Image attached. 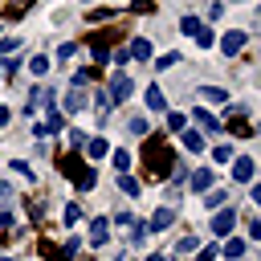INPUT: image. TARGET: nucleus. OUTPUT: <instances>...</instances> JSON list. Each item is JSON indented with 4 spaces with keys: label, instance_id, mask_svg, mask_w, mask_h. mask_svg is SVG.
I'll return each mask as SVG.
<instances>
[{
    "label": "nucleus",
    "instance_id": "8",
    "mask_svg": "<svg viewBox=\"0 0 261 261\" xmlns=\"http://www.w3.org/2000/svg\"><path fill=\"white\" fill-rule=\"evenodd\" d=\"M253 175H257V167H253V159H249V155H245V159H232V179L253 184Z\"/></svg>",
    "mask_w": 261,
    "mask_h": 261
},
{
    "label": "nucleus",
    "instance_id": "26",
    "mask_svg": "<svg viewBox=\"0 0 261 261\" xmlns=\"http://www.w3.org/2000/svg\"><path fill=\"white\" fill-rule=\"evenodd\" d=\"M143 237H147V224H135V220H130V245H139Z\"/></svg>",
    "mask_w": 261,
    "mask_h": 261
},
{
    "label": "nucleus",
    "instance_id": "3",
    "mask_svg": "<svg viewBox=\"0 0 261 261\" xmlns=\"http://www.w3.org/2000/svg\"><path fill=\"white\" fill-rule=\"evenodd\" d=\"M179 29H184V33H188V37H192V41H196L200 49H208V45H216V37H212V29H208L204 20H196V16H184V20H179Z\"/></svg>",
    "mask_w": 261,
    "mask_h": 261
},
{
    "label": "nucleus",
    "instance_id": "11",
    "mask_svg": "<svg viewBox=\"0 0 261 261\" xmlns=\"http://www.w3.org/2000/svg\"><path fill=\"white\" fill-rule=\"evenodd\" d=\"M171 220H175V212H171V208H159V212L151 216V224H147V232H163V228H167Z\"/></svg>",
    "mask_w": 261,
    "mask_h": 261
},
{
    "label": "nucleus",
    "instance_id": "4",
    "mask_svg": "<svg viewBox=\"0 0 261 261\" xmlns=\"http://www.w3.org/2000/svg\"><path fill=\"white\" fill-rule=\"evenodd\" d=\"M130 90H135L130 73H126V69H114V77H110V90H106L110 106H114V102H126V94H130Z\"/></svg>",
    "mask_w": 261,
    "mask_h": 261
},
{
    "label": "nucleus",
    "instance_id": "33",
    "mask_svg": "<svg viewBox=\"0 0 261 261\" xmlns=\"http://www.w3.org/2000/svg\"><path fill=\"white\" fill-rule=\"evenodd\" d=\"M200 261H216V249H212V245H204V249H200Z\"/></svg>",
    "mask_w": 261,
    "mask_h": 261
},
{
    "label": "nucleus",
    "instance_id": "34",
    "mask_svg": "<svg viewBox=\"0 0 261 261\" xmlns=\"http://www.w3.org/2000/svg\"><path fill=\"white\" fill-rule=\"evenodd\" d=\"M8 196H12V188H8V184H0V200H8Z\"/></svg>",
    "mask_w": 261,
    "mask_h": 261
},
{
    "label": "nucleus",
    "instance_id": "14",
    "mask_svg": "<svg viewBox=\"0 0 261 261\" xmlns=\"http://www.w3.org/2000/svg\"><path fill=\"white\" fill-rule=\"evenodd\" d=\"M90 241L94 245H106V216H94L90 220Z\"/></svg>",
    "mask_w": 261,
    "mask_h": 261
},
{
    "label": "nucleus",
    "instance_id": "7",
    "mask_svg": "<svg viewBox=\"0 0 261 261\" xmlns=\"http://www.w3.org/2000/svg\"><path fill=\"white\" fill-rule=\"evenodd\" d=\"M245 41H249V33H228V37H220V53H224V57H232V53H241V49H245Z\"/></svg>",
    "mask_w": 261,
    "mask_h": 261
},
{
    "label": "nucleus",
    "instance_id": "32",
    "mask_svg": "<svg viewBox=\"0 0 261 261\" xmlns=\"http://www.w3.org/2000/svg\"><path fill=\"white\" fill-rule=\"evenodd\" d=\"M12 69H16V61H12V57H0V73H4V77H8V73H12Z\"/></svg>",
    "mask_w": 261,
    "mask_h": 261
},
{
    "label": "nucleus",
    "instance_id": "24",
    "mask_svg": "<svg viewBox=\"0 0 261 261\" xmlns=\"http://www.w3.org/2000/svg\"><path fill=\"white\" fill-rule=\"evenodd\" d=\"M114 167L126 175V167H130V151H114Z\"/></svg>",
    "mask_w": 261,
    "mask_h": 261
},
{
    "label": "nucleus",
    "instance_id": "18",
    "mask_svg": "<svg viewBox=\"0 0 261 261\" xmlns=\"http://www.w3.org/2000/svg\"><path fill=\"white\" fill-rule=\"evenodd\" d=\"M224 130H228V135H237V139H253V126H249L245 118H237V122H228Z\"/></svg>",
    "mask_w": 261,
    "mask_h": 261
},
{
    "label": "nucleus",
    "instance_id": "35",
    "mask_svg": "<svg viewBox=\"0 0 261 261\" xmlns=\"http://www.w3.org/2000/svg\"><path fill=\"white\" fill-rule=\"evenodd\" d=\"M4 122H8V110H4V106H0V126H4Z\"/></svg>",
    "mask_w": 261,
    "mask_h": 261
},
{
    "label": "nucleus",
    "instance_id": "12",
    "mask_svg": "<svg viewBox=\"0 0 261 261\" xmlns=\"http://www.w3.org/2000/svg\"><path fill=\"white\" fill-rule=\"evenodd\" d=\"M192 122H196V126H204V130H220V122H216L208 110H200V106L192 110Z\"/></svg>",
    "mask_w": 261,
    "mask_h": 261
},
{
    "label": "nucleus",
    "instance_id": "10",
    "mask_svg": "<svg viewBox=\"0 0 261 261\" xmlns=\"http://www.w3.org/2000/svg\"><path fill=\"white\" fill-rule=\"evenodd\" d=\"M86 155L90 159H102V155H110V143L102 135H94V139H86Z\"/></svg>",
    "mask_w": 261,
    "mask_h": 261
},
{
    "label": "nucleus",
    "instance_id": "2",
    "mask_svg": "<svg viewBox=\"0 0 261 261\" xmlns=\"http://www.w3.org/2000/svg\"><path fill=\"white\" fill-rule=\"evenodd\" d=\"M57 167H61V175H69V179H73V188H77V192H90V188L98 184L94 167H86V163H82V155H61V163H57Z\"/></svg>",
    "mask_w": 261,
    "mask_h": 261
},
{
    "label": "nucleus",
    "instance_id": "29",
    "mask_svg": "<svg viewBox=\"0 0 261 261\" xmlns=\"http://www.w3.org/2000/svg\"><path fill=\"white\" fill-rule=\"evenodd\" d=\"M212 159H216V163H228V159H232V151H228V147H216V151H212Z\"/></svg>",
    "mask_w": 261,
    "mask_h": 261
},
{
    "label": "nucleus",
    "instance_id": "13",
    "mask_svg": "<svg viewBox=\"0 0 261 261\" xmlns=\"http://www.w3.org/2000/svg\"><path fill=\"white\" fill-rule=\"evenodd\" d=\"M208 188H212V171H208V167L192 171V192H208Z\"/></svg>",
    "mask_w": 261,
    "mask_h": 261
},
{
    "label": "nucleus",
    "instance_id": "22",
    "mask_svg": "<svg viewBox=\"0 0 261 261\" xmlns=\"http://www.w3.org/2000/svg\"><path fill=\"white\" fill-rule=\"evenodd\" d=\"M73 53H77V45H69V41H61V45H57V61H69Z\"/></svg>",
    "mask_w": 261,
    "mask_h": 261
},
{
    "label": "nucleus",
    "instance_id": "16",
    "mask_svg": "<svg viewBox=\"0 0 261 261\" xmlns=\"http://www.w3.org/2000/svg\"><path fill=\"white\" fill-rule=\"evenodd\" d=\"M224 257L241 261V257H245V241H241V237H228V241H224Z\"/></svg>",
    "mask_w": 261,
    "mask_h": 261
},
{
    "label": "nucleus",
    "instance_id": "21",
    "mask_svg": "<svg viewBox=\"0 0 261 261\" xmlns=\"http://www.w3.org/2000/svg\"><path fill=\"white\" fill-rule=\"evenodd\" d=\"M118 188H122V192H126L130 200L139 196V179H135V175H118Z\"/></svg>",
    "mask_w": 261,
    "mask_h": 261
},
{
    "label": "nucleus",
    "instance_id": "5",
    "mask_svg": "<svg viewBox=\"0 0 261 261\" xmlns=\"http://www.w3.org/2000/svg\"><path fill=\"white\" fill-rule=\"evenodd\" d=\"M232 224H237V208H232V204L212 216V232H216V237H232Z\"/></svg>",
    "mask_w": 261,
    "mask_h": 261
},
{
    "label": "nucleus",
    "instance_id": "27",
    "mask_svg": "<svg viewBox=\"0 0 261 261\" xmlns=\"http://www.w3.org/2000/svg\"><path fill=\"white\" fill-rule=\"evenodd\" d=\"M130 135H147V118L135 114V118H130Z\"/></svg>",
    "mask_w": 261,
    "mask_h": 261
},
{
    "label": "nucleus",
    "instance_id": "28",
    "mask_svg": "<svg viewBox=\"0 0 261 261\" xmlns=\"http://www.w3.org/2000/svg\"><path fill=\"white\" fill-rule=\"evenodd\" d=\"M175 61H179V53H163V57H159V65H155V69H167V65H175Z\"/></svg>",
    "mask_w": 261,
    "mask_h": 261
},
{
    "label": "nucleus",
    "instance_id": "25",
    "mask_svg": "<svg viewBox=\"0 0 261 261\" xmlns=\"http://www.w3.org/2000/svg\"><path fill=\"white\" fill-rule=\"evenodd\" d=\"M167 126H171V130H184V126H188V118H184V114H175V110H171V114H167Z\"/></svg>",
    "mask_w": 261,
    "mask_h": 261
},
{
    "label": "nucleus",
    "instance_id": "20",
    "mask_svg": "<svg viewBox=\"0 0 261 261\" xmlns=\"http://www.w3.org/2000/svg\"><path fill=\"white\" fill-rule=\"evenodd\" d=\"M224 200H228V192H224V188H212V192L204 196V204H208V208H224Z\"/></svg>",
    "mask_w": 261,
    "mask_h": 261
},
{
    "label": "nucleus",
    "instance_id": "31",
    "mask_svg": "<svg viewBox=\"0 0 261 261\" xmlns=\"http://www.w3.org/2000/svg\"><path fill=\"white\" fill-rule=\"evenodd\" d=\"M77 216H82V212H77V204H65V224H73Z\"/></svg>",
    "mask_w": 261,
    "mask_h": 261
},
{
    "label": "nucleus",
    "instance_id": "23",
    "mask_svg": "<svg viewBox=\"0 0 261 261\" xmlns=\"http://www.w3.org/2000/svg\"><path fill=\"white\" fill-rule=\"evenodd\" d=\"M29 69H33V77H41V73L49 69V57H33V61H29Z\"/></svg>",
    "mask_w": 261,
    "mask_h": 261
},
{
    "label": "nucleus",
    "instance_id": "17",
    "mask_svg": "<svg viewBox=\"0 0 261 261\" xmlns=\"http://www.w3.org/2000/svg\"><path fill=\"white\" fill-rule=\"evenodd\" d=\"M147 106H151V110H163V106H167V98H163L159 86H147Z\"/></svg>",
    "mask_w": 261,
    "mask_h": 261
},
{
    "label": "nucleus",
    "instance_id": "9",
    "mask_svg": "<svg viewBox=\"0 0 261 261\" xmlns=\"http://www.w3.org/2000/svg\"><path fill=\"white\" fill-rule=\"evenodd\" d=\"M126 57H135V61H151V41H147V37H135V41L126 45Z\"/></svg>",
    "mask_w": 261,
    "mask_h": 261
},
{
    "label": "nucleus",
    "instance_id": "19",
    "mask_svg": "<svg viewBox=\"0 0 261 261\" xmlns=\"http://www.w3.org/2000/svg\"><path fill=\"white\" fill-rule=\"evenodd\" d=\"M184 147L200 155V151H204V135H200V130H184Z\"/></svg>",
    "mask_w": 261,
    "mask_h": 261
},
{
    "label": "nucleus",
    "instance_id": "15",
    "mask_svg": "<svg viewBox=\"0 0 261 261\" xmlns=\"http://www.w3.org/2000/svg\"><path fill=\"white\" fill-rule=\"evenodd\" d=\"M65 110H69V114L86 110V94H82V90H69V94H65Z\"/></svg>",
    "mask_w": 261,
    "mask_h": 261
},
{
    "label": "nucleus",
    "instance_id": "36",
    "mask_svg": "<svg viewBox=\"0 0 261 261\" xmlns=\"http://www.w3.org/2000/svg\"><path fill=\"white\" fill-rule=\"evenodd\" d=\"M147 261H167V257H163V253H151V257H147Z\"/></svg>",
    "mask_w": 261,
    "mask_h": 261
},
{
    "label": "nucleus",
    "instance_id": "37",
    "mask_svg": "<svg viewBox=\"0 0 261 261\" xmlns=\"http://www.w3.org/2000/svg\"><path fill=\"white\" fill-rule=\"evenodd\" d=\"M0 261H12V257H0Z\"/></svg>",
    "mask_w": 261,
    "mask_h": 261
},
{
    "label": "nucleus",
    "instance_id": "30",
    "mask_svg": "<svg viewBox=\"0 0 261 261\" xmlns=\"http://www.w3.org/2000/svg\"><path fill=\"white\" fill-rule=\"evenodd\" d=\"M16 45H20V41H16V37H4V41H0V53H12V49H16Z\"/></svg>",
    "mask_w": 261,
    "mask_h": 261
},
{
    "label": "nucleus",
    "instance_id": "6",
    "mask_svg": "<svg viewBox=\"0 0 261 261\" xmlns=\"http://www.w3.org/2000/svg\"><path fill=\"white\" fill-rule=\"evenodd\" d=\"M196 98H204L212 106H228V90H220V86H196Z\"/></svg>",
    "mask_w": 261,
    "mask_h": 261
},
{
    "label": "nucleus",
    "instance_id": "1",
    "mask_svg": "<svg viewBox=\"0 0 261 261\" xmlns=\"http://www.w3.org/2000/svg\"><path fill=\"white\" fill-rule=\"evenodd\" d=\"M143 159H147L151 175H175V155H171V147H167L159 135H147V143H143Z\"/></svg>",
    "mask_w": 261,
    "mask_h": 261
}]
</instances>
